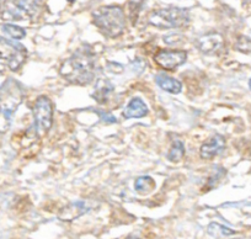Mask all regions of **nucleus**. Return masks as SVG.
<instances>
[{
    "instance_id": "nucleus-1",
    "label": "nucleus",
    "mask_w": 251,
    "mask_h": 239,
    "mask_svg": "<svg viewBox=\"0 0 251 239\" xmlns=\"http://www.w3.org/2000/svg\"><path fill=\"white\" fill-rule=\"evenodd\" d=\"M59 73L73 84L91 83L95 78V54L89 47L79 48L62 64Z\"/></svg>"
},
{
    "instance_id": "nucleus-2",
    "label": "nucleus",
    "mask_w": 251,
    "mask_h": 239,
    "mask_svg": "<svg viewBox=\"0 0 251 239\" xmlns=\"http://www.w3.org/2000/svg\"><path fill=\"white\" fill-rule=\"evenodd\" d=\"M93 20L96 27L111 38L121 36L126 28V16L120 6H101L93 13Z\"/></svg>"
},
{
    "instance_id": "nucleus-3",
    "label": "nucleus",
    "mask_w": 251,
    "mask_h": 239,
    "mask_svg": "<svg viewBox=\"0 0 251 239\" xmlns=\"http://www.w3.org/2000/svg\"><path fill=\"white\" fill-rule=\"evenodd\" d=\"M190 23V14L180 8H166L153 11L149 15V24L158 28H178Z\"/></svg>"
},
{
    "instance_id": "nucleus-4",
    "label": "nucleus",
    "mask_w": 251,
    "mask_h": 239,
    "mask_svg": "<svg viewBox=\"0 0 251 239\" xmlns=\"http://www.w3.org/2000/svg\"><path fill=\"white\" fill-rule=\"evenodd\" d=\"M41 0H5L3 4V18L5 20H31L38 14Z\"/></svg>"
},
{
    "instance_id": "nucleus-5",
    "label": "nucleus",
    "mask_w": 251,
    "mask_h": 239,
    "mask_svg": "<svg viewBox=\"0 0 251 239\" xmlns=\"http://www.w3.org/2000/svg\"><path fill=\"white\" fill-rule=\"evenodd\" d=\"M24 89L15 79H8L0 86V110L13 115L24 100Z\"/></svg>"
},
{
    "instance_id": "nucleus-6",
    "label": "nucleus",
    "mask_w": 251,
    "mask_h": 239,
    "mask_svg": "<svg viewBox=\"0 0 251 239\" xmlns=\"http://www.w3.org/2000/svg\"><path fill=\"white\" fill-rule=\"evenodd\" d=\"M26 58V50L18 42L0 37V59L9 62V67L13 71H18Z\"/></svg>"
},
{
    "instance_id": "nucleus-7",
    "label": "nucleus",
    "mask_w": 251,
    "mask_h": 239,
    "mask_svg": "<svg viewBox=\"0 0 251 239\" xmlns=\"http://www.w3.org/2000/svg\"><path fill=\"white\" fill-rule=\"evenodd\" d=\"M33 116H35L36 127L41 132L50 131L53 122V106L50 99L41 96L36 100L33 106Z\"/></svg>"
},
{
    "instance_id": "nucleus-8",
    "label": "nucleus",
    "mask_w": 251,
    "mask_h": 239,
    "mask_svg": "<svg viewBox=\"0 0 251 239\" xmlns=\"http://www.w3.org/2000/svg\"><path fill=\"white\" fill-rule=\"evenodd\" d=\"M186 58H187V53H186L185 51L161 50L155 54L154 61H155L161 68L173 71V69L177 68L181 64L185 63Z\"/></svg>"
},
{
    "instance_id": "nucleus-9",
    "label": "nucleus",
    "mask_w": 251,
    "mask_h": 239,
    "mask_svg": "<svg viewBox=\"0 0 251 239\" xmlns=\"http://www.w3.org/2000/svg\"><path fill=\"white\" fill-rule=\"evenodd\" d=\"M196 46L204 54H217L224 46V38L221 33L211 32L201 36L196 41Z\"/></svg>"
},
{
    "instance_id": "nucleus-10",
    "label": "nucleus",
    "mask_w": 251,
    "mask_h": 239,
    "mask_svg": "<svg viewBox=\"0 0 251 239\" xmlns=\"http://www.w3.org/2000/svg\"><path fill=\"white\" fill-rule=\"evenodd\" d=\"M224 148H226V139L219 136V134H216V136H213L202 144L201 149H200V154H201L202 158L212 159L218 156V154H221L224 151Z\"/></svg>"
},
{
    "instance_id": "nucleus-11",
    "label": "nucleus",
    "mask_w": 251,
    "mask_h": 239,
    "mask_svg": "<svg viewBox=\"0 0 251 239\" xmlns=\"http://www.w3.org/2000/svg\"><path fill=\"white\" fill-rule=\"evenodd\" d=\"M89 207L88 205L85 204L84 201H75V202H72L71 205L66 206L62 211L59 212V218L62 221H73V219L79 218L80 216H83L84 213L89 211Z\"/></svg>"
},
{
    "instance_id": "nucleus-12",
    "label": "nucleus",
    "mask_w": 251,
    "mask_h": 239,
    "mask_svg": "<svg viewBox=\"0 0 251 239\" xmlns=\"http://www.w3.org/2000/svg\"><path fill=\"white\" fill-rule=\"evenodd\" d=\"M147 113H148V107L146 103L139 98L132 99L123 111V116L126 118H139L146 116Z\"/></svg>"
},
{
    "instance_id": "nucleus-13",
    "label": "nucleus",
    "mask_w": 251,
    "mask_h": 239,
    "mask_svg": "<svg viewBox=\"0 0 251 239\" xmlns=\"http://www.w3.org/2000/svg\"><path fill=\"white\" fill-rule=\"evenodd\" d=\"M155 81L164 91H168L171 94H178L181 91V85L180 81L175 78H171V77L166 76V74L160 73L155 77Z\"/></svg>"
},
{
    "instance_id": "nucleus-14",
    "label": "nucleus",
    "mask_w": 251,
    "mask_h": 239,
    "mask_svg": "<svg viewBox=\"0 0 251 239\" xmlns=\"http://www.w3.org/2000/svg\"><path fill=\"white\" fill-rule=\"evenodd\" d=\"M113 91V85L107 79H99L95 85V90L93 93V98L98 103L102 104L108 99L110 94Z\"/></svg>"
},
{
    "instance_id": "nucleus-15",
    "label": "nucleus",
    "mask_w": 251,
    "mask_h": 239,
    "mask_svg": "<svg viewBox=\"0 0 251 239\" xmlns=\"http://www.w3.org/2000/svg\"><path fill=\"white\" fill-rule=\"evenodd\" d=\"M154 187H155V182L151 176H141L134 183V189L139 194H149L151 191H153Z\"/></svg>"
},
{
    "instance_id": "nucleus-16",
    "label": "nucleus",
    "mask_w": 251,
    "mask_h": 239,
    "mask_svg": "<svg viewBox=\"0 0 251 239\" xmlns=\"http://www.w3.org/2000/svg\"><path fill=\"white\" fill-rule=\"evenodd\" d=\"M207 231H208L209 236H212L213 238H226V237H230L235 234V232H234L233 229L222 226V224L219 223H216V222L209 224Z\"/></svg>"
},
{
    "instance_id": "nucleus-17",
    "label": "nucleus",
    "mask_w": 251,
    "mask_h": 239,
    "mask_svg": "<svg viewBox=\"0 0 251 239\" xmlns=\"http://www.w3.org/2000/svg\"><path fill=\"white\" fill-rule=\"evenodd\" d=\"M183 156H185V146H183L182 142L176 139L173 143L170 151H169L168 159L170 161H174V163H177L183 158Z\"/></svg>"
},
{
    "instance_id": "nucleus-18",
    "label": "nucleus",
    "mask_w": 251,
    "mask_h": 239,
    "mask_svg": "<svg viewBox=\"0 0 251 239\" xmlns=\"http://www.w3.org/2000/svg\"><path fill=\"white\" fill-rule=\"evenodd\" d=\"M1 28H3V31L9 37L14 38V40H21V38H24L26 36V32L24 28L13 25V24H5Z\"/></svg>"
},
{
    "instance_id": "nucleus-19",
    "label": "nucleus",
    "mask_w": 251,
    "mask_h": 239,
    "mask_svg": "<svg viewBox=\"0 0 251 239\" xmlns=\"http://www.w3.org/2000/svg\"><path fill=\"white\" fill-rule=\"evenodd\" d=\"M11 125V115L0 110V133L8 131Z\"/></svg>"
},
{
    "instance_id": "nucleus-20",
    "label": "nucleus",
    "mask_w": 251,
    "mask_h": 239,
    "mask_svg": "<svg viewBox=\"0 0 251 239\" xmlns=\"http://www.w3.org/2000/svg\"><path fill=\"white\" fill-rule=\"evenodd\" d=\"M236 48L241 52H251V40L248 37H240L236 42Z\"/></svg>"
},
{
    "instance_id": "nucleus-21",
    "label": "nucleus",
    "mask_w": 251,
    "mask_h": 239,
    "mask_svg": "<svg viewBox=\"0 0 251 239\" xmlns=\"http://www.w3.org/2000/svg\"><path fill=\"white\" fill-rule=\"evenodd\" d=\"M96 112H98V115L100 116L101 120H102L103 122H106V124H115V122L117 121L115 116L111 115V113L105 112V111H96Z\"/></svg>"
},
{
    "instance_id": "nucleus-22",
    "label": "nucleus",
    "mask_w": 251,
    "mask_h": 239,
    "mask_svg": "<svg viewBox=\"0 0 251 239\" xmlns=\"http://www.w3.org/2000/svg\"><path fill=\"white\" fill-rule=\"evenodd\" d=\"M127 239H141V238H138V237H134V236H129Z\"/></svg>"
},
{
    "instance_id": "nucleus-23",
    "label": "nucleus",
    "mask_w": 251,
    "mask_h": 239,
    "mask_svg": "<svg viewBox=\"0 0 251 239\" xmlns=\"http://www.w3.org/2000/svg\"><path fill=\"white\" fill-rule=\"evenodd\" d=\"M69 3H73V1H75V0H68Z\"/></svg>"
},
{
    "instance_id": "nucleus-24",
    "label": "nucleus",
    "mask_w": 251,
    "mask_h": 239,
    "mask_svg": "<svg viewBox=\"0 0 251 239\" xmlns=\"http://www.w3.org/2000/svg\"><path fill=\"white\" fill-rule=\"evenodd\" d=\"M249 85H250V89H251V79H250V81H249Z\"/></svg>"
}]
</instances>
